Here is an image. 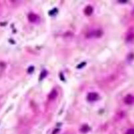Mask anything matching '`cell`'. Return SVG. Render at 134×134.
Returning <instances> with one entry per match:
<instances>
[{
    "label": "cell",
    "instance_id": "10",
    "mask_svg": "<svg viewBox=\"0 0 134 134\" xmlns=\"http://www.w3.org/2000/svg\"><path fill=\"white\" fill-rule=\"evenodd\" d=\"M57 11H58V10L55 8V9H52V11H50L49 12V14L51 16V15H54V14H56V13H57Z\"/></svg>",
    "mask_w": 134,
    "mask_h": 134
},
{
    "label": "cell",
    "instance_id": "11",
    "mask_svg": "<svg viewBox=\"0 0 134 134\" xmlns=\"http://www.w3.org/2000/svg\"><path fill=\"white\" fill-rule=\"evenodd\" d=\"M85 65H86V63H82L81 64H80V65L77 66V68H81L85 67Z\"/></svg>",
    "mask_w": 134,
    "mask_h": 134
},
{
    "label": "cell",
    "instance_id": "9",
    "mask_svg": "<svg viewBox=\"0 0 134 134\" xmlns=\"http://www.w3.org/2000/svg\"><path fill=\"white\" fill-rule=\"evenodd\" d=\"M125 134H134V128L129 129V130H127Z\"/></svg>",
    "mask_w": 134,
    "mask_h": 134
},
{
    "label": "cell",
    "instance_id": "6",
    "mask_svg": "<svg viewBox=\"0 0 134 134\" xmlns=\"http://www.w3.org/2000/svg\"><path fill=\"white\" fill-rule=\"evenodd\" d=\"M57 95H58L57 91H56V90H53V91L50 93L48 97H49L50 99H54L57 97Z\"/></svg>",
    "mask_w": 134,
    "mask_h": 134
},
{
    "label": "cell",
    "instance_id": "7",
    "mask_svg": "<svg viewBox=\"0 0 134 134\" xmlns=\"http://www.w3.org/2000/svg\"><path fill=\"white\" fill-rule=\"evenodd\" d=\"M89 127L87 125H83V127H81V129H80V131L83 132V133H87V132H89Z\"/></svg>",
    "mask_w": 134,
    "mask_h": 134
},
{
    "label": "cell",
    "instance_id": "5",
    "mask_svg": "<svg viewBox=\"0 0 134 134\" xmlns=\"http://www.w3.org/2000/svg\"><path fill=\"white\" fill-rule=\"evenodd\" d=\"M85 13L87 15V16H91L93 12V8L91 6H87L86 8L85 9Z\"/></svg>",
    "mask_w": 134,
    "mask_h": 134
},
{
    "label": "cell",
    "instance_id": "4",
    "mask_svg": "<svg viewBox=\"0 0 134 134\" xmlns=\"http://www.w3.org/2000/svg\"><path fill=\"white\" fill-rule=\"evenodd\" d=\"M102 32L101 30H96L95 32H93L91 33H90V36L89 37H100L102 35Z\"/></svg>",
    "mask_w": 134,
    "mask_h": 134
},
{
    "label": "cell",
    "instance_id": "2",
    "mask_svg": "<svg viewBox=\"0 0 134 134\" xmlns=\"http://www.w3.org/2000/svg\"><path fill=\"white\" fill-rule=\"evenodd\" d=\"M98 98L99 95L97 93H90L87 95V99L89 101H95L97 100Z\"/></svg>",
    "mask_w": 134,
    "mask_h": 134
},
{
    "label": "cell",
    "instance_id": "3",
    "mask_svg": "<svg viewBox=\"0 0 134 134\" xmlns=\"http://www.w3.org/2000/svg\"><path fill=\"white\" fill-rule=\"evenodd\" d=\"M124 102L127 105H131L134 102V97L132 95H128L124 99Z\"/></svg>",
    "mask_w": 134,
    "mask_h": 134
},
{
    "label": "cell",
    "instance_id": "1",
    "mask_svg": "<svg viewBox=\"0 0 134 134\" xmlns=\"http://www.w3.org/2000/svg\"><path fill=\"white\" fill-rule=\"evenodd\" d=\"M28 19L30 22L32 23H38L40 20V18L38 17V15L33 13H30L28 15Z\"/></svg>",
    "mask_w": 134,
    "mask_h": 134
},
{
    "label": "cell",
    "instance_id": "8",
    "mask_svg": "<svg viewBox=\"0 0 134 134\" xmlns=\"http://www.w3.org/2000/svg\"><path fill=\"white\" fill-rule=\"evenodd\" d=\"M47 75V72L46 70H43L41 74H40V80H42L44 78H45V76Z\"/></svg>",
    "mask_w": 134,
    "mask_h": 134
},
{
    "label": "cell",
    "instance_id": "12",
    "mask_svg": "<svg viewBox=\"0 0 134 134\" xmlns=\"http://www.w3.org/2000/svg\"><path fill=\"white\" fill-rule=\"evenodd\" d=\"M34 67H29V68H28V71L29 73H32V72L34 71Z\"/></svg>",
    "mask_w": 134,
    "mask_h": 134
}]
</instances>
